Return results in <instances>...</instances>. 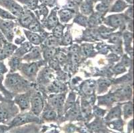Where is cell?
Returning a JSON list of instances; mask_svg holds the SVG:
<instances>
[{
    "label": "cell",
    "mask_w": 134,
    "mask_h": 133,
    "mask_svg": "<svg viewBox=\"0 0 134 133\" xmlns=\"http://www.w3.org/2000/svg\"><path fill=\"white\" fill-rule=\"evenodd\" d=\"M126 7L125 2L123 0H118V2L114 4V5L112 7V9L111 11L112 12H119L124 10L125 7Z\"/></svg>",
    "instance_id": "cell-21"
},
{
    "label": "cell",
    "mask_w": 134,
    "mask_h": 133,
    "mask_svg": "<svg viewBox=\"0 0 134 133\" xmlns=\"http://www.w3.org/2000/svg\"><path fill=\"white\" fill-rule=\"evenodd\" d=\"M36 120H37V119L34 114H30V113L20 114L13 119L12 123V126H18V125L25 124L29 122L35 121Z\"/></svg>",
    "instance_id": "cell-6"
},
{
    "label": "cell",
    "mask_w": 134,
    "mask_h": 133,
    "mask_svg": "<svg viewBox=\"0 0 134 133\" xmlns=\"http://www.w3.org/2000/svg\"><path fill=\"white\" fill-rule=\"evenodd\" d=\"M13 27L14 23L13 21L0 18V31L3 34L6 39L9 41H12L13 38Z\"/></svg>",
    "instance_id": "cell-2"
},
{
    "label": "cell",
    "mask_w": 134,
    "mask_h": 133,
    "mask_svg": "<svg viewBox=\"0 0 134 133\" xmlns=\"http://www.w3.org/2000/svg\"><path fill=\"white\" fill-rule=\"evenodd\" d=\"M0 5L10 11L12 14L20 17L24 13V9L13 0H0Z\"/></svg>",
    "instance_id": "cell-3"
},
{
    "label": "cell",
    "mask_w": 134,
    "mask_h": 133,
    "mask_svg": "<svg viewBox=\"0 0 134 133\" xmlns=\"http://www.w3.org/2000/svg\"><path fill=\"white\" fill-rule=\"evenodd\" d=\"M103 113H104V111H102L100 108H97V109L95 108V114L96 115L102 116L103 114Z\"/></svg>",
    "instance_id": "cell-44"
},
{
    "label": "cell",
    "mask_w": 134,
    "mask_h": 133,
    "mask_svg": "<svg viewBox=\"0 0 134 133\" xmlns=\"http://www.w3.org/2000/svg\"><path fill=\"white\" fill-rule=\"evenodd\" d=\"M75 22L77 23V24H80V25H86V24H87V19H86L85 17L83 16H78L77 18H75Z\"/></svg>",
    "instance_id": "cell-37"
},
{
    "label": "cell",
    "mask_w": 134,
    "mask_h": 133,
    "mask_svg": "<svg viewBox=\"0 0 134 133\" xmlns=\"http://www.w3.org/2000/svg\"><path fill=\"white\" fill-rule=\"evenodd\" d=\"M16 48V46L12 45L8 42L3 44L2 51L0 52V61H2V60H3L4 59L12 55L14 50Z\"/></svg>",
    "instance_id": "cell-8"
},
{
    "label": "cell",
    "mask_w": 134,
    "mask_h": 133,
    "mask_svg": "<svg viewBox=\"0 0 134 133\" xmlns=\"http://www.w3.org/2000/svg\"><path fill=\"white\" fill-rule=\"evenodd\" d=\"M46 45L48 47H54L55 46H58L59 45L58 38L54 36H51L46 39Z\"/></svg>",
    "instance_id": "cell-23"
},
{
    "label": "cell",
    "mask_w": 134,
    "mask_h": 133,
    "mask_svg": "<svg viewBox=\"0 0 134 133\" xmlns=\"http://www.w3.org/2000/svg\"><path fill=\"white\" fill-rule=\"evenodd\" d=\"M99 89L101 91L107 89V88L110 85V82L107 79H100L99 83Z\"/></svg>",
    "instance_id": "cell-31"
},
{
    "label": "cell",
    "mask_w": 134,
    "mask_h": 133,
    "mask_svg": "<svg viewBox=\"0 0 134 133\" xmlns=\"http://www.w3.org/2000/svg\"><path fill=\"white\" fill-rule=\"evenodd\" d=\"M107 24L113 27H119L124 25V19L120 15H114L107 18Z\"/></svg>",
    "instance_id": "cell-9"
},
{
    "label": "cell",
    "mask_w": 134,
    "mask_h": 133,
    "mask_svg": "<svg viewBox=\"0 0 134 133\" xmlns=\"http://www.w3.org/2000/svg\"><path fill=\"white\" fill-rule=\"evenodd\" d=\"M0 18L3 19H15V17L13 15L11 14L8 11L5 10L0 7Z\"/></svg>",
    "instance_id": "cell-28"
},
{
    "label": "cell",
    "mask_w": 134,
    "mask_h": 133,
    "mask_svg": "<svg viewBox=\"0 0 134 133\" xmlns=\"http://www.w3.org/2000/svg\"><path fill=\"white\" fill-rule=\"evenodd\" d=\"M121 36L120 33L111 34L109 36V42L114 44H119L121 43Z\"/></svg>",
    "instance_id": "cell-29"
},
{
    "label": "cell",
    "mask_w": 134,
    "mask_h": 133,
    "mask_svg": "<svg viewBox=\"0 0 134 133\" xmlns=\"http://www.w3.org/2000/svg\"><path fill=\"white\" fill-rule=\"evenodd\" d=\"M47 12H48V10H47V8L45 6H40V9H39V13H40V14L41 15H42V16H46V15L47 14Z\"/></svg>",
    "instance_id": "cell-40"
},
{
    "label": "cell",
    "mask_w": 134,
    "mask_h": 133,
    "mask_svg": "<svg viewBox=\"0 0 134 133\" xmlns=\"http://www.w3.org/2000/svg\"><path fill=\"white\" fill-rule=\"evenodd\" d=\"M31 49H32V45H31V44L30 43H24L17 50V51L15 53V55L19 57H21V56L24 55V54L30 51Z\"/></svg>",
    "instance_id": "cell-13"
},
{
    "label": "cell",
    "mask_w": 134,
    "mask_h": 133,
    "mask_svg": "<svg viewBox=\"0 0 134 133\" xmlns=\"http://www.w3.org/2000/svg\"><path fill=\"white\" fill-rule=\"evenodd\" d=\"M25 35H26L27 38L30 40V41L32 43L35 44V45H39L41 43L42 39L41 37L37 34L35 33L34 32H31V31H24Z\"/></svg>",
    "instance_id": "cell-12"
},
{
    "label": "cell",
    "mask_w": 134,
    "mask_h": 133,
    "mask_svg": "<svg viewBox=\"0 0 134 133\" xmlns=\"http://www.w3.org/2000/svg\"><path fill=\"white\" fill-rule=\"evenodd\" d=\"M34 20V18L31 15L29 14V13H23L20 16V24L21 25L27 28L31 22Z\"/></svg>",
    "instance_id": "cell-15"
},
{
    "label": "cell",
    "mask_w": 134,
    "mask_h": 133,
    "mask_svg": "<svg viewBox=\"0 0 134 133\" xmlns=\"http://www.w3.org/2000/svg\"><path fill=\"white\" fill-rule=\"evenodd\" d=\"M121 109H120L119 107H115L109 112L108 117H107V119L108 120H113L114 119H118L121 116Z\"/></svg>",
    "instance_id": "cell-20"
},
{
    "label": "cell",
    "mask_w": 134,
    "mask_h": 133,
    "mask_svg": "<svg viewBox=\"0 0 134 133\" xmlns=\"http://www.w3.org/2000/svg\"><path fill=\"white\" fill-rule=\"evenodd\" d=\"M30 93L27 92L18 95L15 99V102L19 106L21 111H24L30 107Z\"/></svg>",
    "instance_id": "cell-5"
},
{
    "label": "cell",
    "mask_w": 134,
    "mask_h": 133,
    "mask_svg": "<svg viewBox=\"0 0 134 133\" xmlns=\"http://www.w3.org/2000/svg\"><path fill=\"white\" fill-rule=\"evenodd\" d=\"M21 67V69L27 77H34L37 74V71L38 70V65L37 63H32L30 64H24Z\"/></svg>",
    "instance_id": "cell-7"
},
{
    "label": "cell",
    "mask_w": 134,
    "mask_h": 133,
    "mask_svg": "<svg viewBox=\"0 0 134 133\" xmlns=\"http://www.w3.org/2000/svg\"><path fill=\"white\" fill-rule=\"evenodd\" d=\"M81 10L83 13L86 15L90 14L92 11V8H91V5H90L88 3H85V4L82 5L81 7Z\"/></svg>",
    "instance_id": "cell-33"
},
{
    "label": "cell",
    "mask_w": 134,
    "mask_h": 133,
    "mask_svg": "<svg viewBox=\"0 0 134 133\" xmlns=\"http://www.w3.org/2000/svg\"><path fill=\"white\" fill-rule=\"evenodd\" d=\"M64 99H65V95H56L51 99V103H52V106L55 108H60L63 107Z\"/></svg>",
    "instance_id": "cell-11"
},
{
    "label": "cell",
    "mask_w": 134,
    "mask_h": 133,
    "mask_svg": "<svg viewBox=\"0 0 134 133\" xmlns=\"http://www.w3.org/2000/svg\"><path fill=\"white\" fill-rule=\"evenodd\" d=\"M63 85L59 82H54L51 86L50 89L52 92H60L63 90Z\"/></svg>",
    "instance_id": "cell-30"
},
{
    "label": "cell",
    "mask_w": 134,
    "mask_h": 133,
    "mask_svg": "<svg viewBox=\"0 0 134 133\" xmlns=\"http://www.w3.org/2000/svg\"><path fill=\"white\" fill-rule=\"evenodd\" d=\"M44 117L46 119H54L56 117V113L53 110H49L45 113Z\"/></svg>",
    "instance_id": "cell-35"
},
{
    "label": "cell",
    "mask_w": 134,
    "mask_h": 133,
    "mask_svg": "<svg viewBox=\"0 0 134 133\" xmlns=\"http://www.w3.org/2000/svg\"><path fill=\"white\" fill-rule=\"evenodd\" d=\"M3 130H4V129L3 126H0V133H3Z\"/></svg>",
    "instance_id": "cell-48"
},
{
    "label": "cell",
    "mask_w": 134,
    "mask_h": 133,
    "mask_svg": "<svg viewBox=\"0 0 134 133\" xmlns=\"http://www.w3.org/2000/svg\"><path fill=\"white\" fill-rule=\"evenodd\" d=\"M56 59L58 60V62H59V63H63L64 61H65L66 60V56L63 53H58L56 56Z\"/></svg>",
    "instance_id": "cell-39"
},
{
    "label": "cell",
    "mask_w": 134,
    "mask_h": 133,
    "mask_svg": "<svg viewBox=\"0 0 134 133\" xmlns=\"http://www.w3.org/2000/svg\"><path fill=\"white\" fill-rule=\"evenodd\" d=\"M8 71V69L5 67L3 61H0V91L3 92V94H5V95H8V93L6 91V89L5 88L4 85H3V77L4 74Z\"/></svg>",
    "instance_id": "cell-10"
},
{
    "label": "cell",
    "mask_w": 134,
    "mask_h": 133,
    "mask_svg": "<svg viewBox=\"0 0 134 133\" xmlns=\"http://www.w3.org/2000/svg\"><path fill=\"white\" fill-rule=\"evenodd\" d=\"M126 13H127V15H128V16L131 19L133 15V11H132V9H131V7H130V9H129V10L127 11Z\"/></svg>",
    "instance_id": "cell-45"
},
{
    "label": "cell",
    "mask_w": 134,
    "mask_h": 133,
    "mask_svg": "<svg viewBox=\"0 0 134 133\" xmlns=\"http://www.w3.org/2000/svg\"><path fill=\"white\" fill-rule=\"evenodd\" d=\"M18 1L20 2H21V3H25V4L28 5V3H30V0H18Z\"/></svg>",
    "instance_id": "cell-46"
},
{
    "label": "cell",
    "mask_w": 134,
    "mask_h": 133,
    "mask_svg": "<svg viewBox=\"0 0 134 133\" xmlns=\"http://www.w3.org/2000/svg\"><path fill=\"white\" fill-rule=\"evenodd\" d=\"M32 112L34 114L38 115L42 111L43 108V101L40 94H36L31 98Z\"/></svg>",
    "instance_id": "cell-4"
},
{
    "label": "cell",
    "mask_w": 134,
    "mask_h": 133,
    "mask_svg": "<svg viewBox=\"0 0 134 133\" xmlns=\"http://www.w3.org/2000/svg\"><path fill=\"white\" fill-rule=\"evenodd\" d=\"M124 41H125V46H128L129 47H131V43L132 42L133 36L131 33L129 32H125L124 34Z\"/></svg>",
    "instance_id": "cell-32"
},
{
    "label": "cell",
    "mask_w": 134,
    "mask_h": 133,
    "mask_svg": "<svg viewBox=\"0 0 134 133\" xmlns=\"http://www.w3.org/2000/svg\"><path fill=\"white\" fill-rule=\"evenodd\" d=\"M93 51V47L91 46V45H83L82 46V51L84 55H89L90 53H91V51Z\"/></svg>",
    "instance_id": "cell-34"
},
{
    "label": "cell",
    "mask_w": 134,
    "mask_h": 133,
    "mask_svg": "<svg viewBox=\"0 0 134 133\" xmlns=\"http://www.w3.org/2000/svg\"><path fill=\"white\" fill-rule=\"evenodd\" d=\"M20 61L21 59L20 57H17V56H13L10 59L9 61V65L10 66L11 72L13 73V71H16L20 66Z\"/></svg>",
    "instance_id": "cell-18"
},
{
    "label": "cell",
    "mask_w": 134,
    "mask_h": 133,
    "mask_svg": "<svg viewBox=\"0 0 134 133\" xmlns=\"http://www.w3.org/2000/svg\"><path fill=\"white\" fill-rule=\"evenodd\" d=\"M62 40H63V41H62L63 44H64V45H68V44L70 43L71 41V35L68 33L65 34V35H64V37H63V39Z\"/></svg>",
    "instance_id": "cell-38"
},
{
    "label": "cell",
    "mask_w": 134,
    "mask_h": 133,
    "mask_svg": "<svg viewBox=\"0 0 134 133\" xmlns=\"http://www.w3.org/2000/svg\"><path fill=\"white\" fill-rule=\"evenodd\" d=\"M114 71L115 73H124V71H125V67H124V65L122 64H118L115 66V67H114Z\"/></svg>",
    "instance_id": "cell-36"
},
{
    "label": "cell",
    "mask_w": 134,
    "mask_h": 133,
    "mask_svg": "<svg viewBox=\"0 0 134 133\" xmlns=\"http://www.w3.org/2000/svg\"><path fill=\"white\" fill-rule=\"evenodd\" d=\"M9 118V113L3 103H0V123H4Z\"/></svg>",
    "instance_id": "cell-19"
},
{
    "label": "cell",
    "mask_w": 134,
    "mask_h": 133,
    "mask_svg": "<svg viewBox=\"0 0 134 133\" xmlns=\"http://www.w3.org/2000/svg\"><path fill=\"white\" fill-rule=\"evenodd\" d=\"M108 5L107 3H100V4H99L97 7V9L99 11H104L108 9Z\"/></svg>",
    "instance_id": "cell-41"
},
{
    "label": "cell",
    "mask_w": 134,
    "mask_h": 133,
    "mask_svg": "<svg viewBox=\"0 0 134 133\" xmlns=\"http://www.w3.org/2000/svg\"><path fill=\"white\" fill-rule=\"evenodd\" d=\"M56 49L54 47H47L43 51V56L46 60L52 59L55 55Z\"/></svg>",
    "instance_id": "cell-22"
},
{
    "label": "cell",
    "mask_w": 134,
    "mask_h": 133,
    "mask_svg": "<svg viewBox=\"0 0 134 133\" xmlns=\"http://www.w3.org/2000/svg\"><path fill=\"white\" fill-rule=\"evenodd\" d=\"M27 82L18 74L9 73L5 80V87L11 91H20L27 86Z\"/></svg>",
    "instance_id": "cell-1"
},
{
    "label": "cell",
    "mask_w": 134,
    "mask_h": 133,
    "mask_svg": "<svg viewBox=\"0 0 134 133\" xmlns=\"http://www.w3.org/2000/svg\"><path fill=\"white\" fill-rule=\"evenodd\" d=\"M41 2L47 5H52L55 3V0H41Z\"/></svg>",
    "instance_id": "cell-43"
},
{
    "label": "cell",
    "mask_w": 134,
    "mask_h": 133,
    "mask_svg": "<svg viewBox=\"0 0 134 133\" xmlns=\"http://www.w3.org/2000/svg\"><path fill=\"white\" fill-rule=\"evenodd\" d=\"M73 1H74V2H75V3H80L82 0H73Z\"/></svg>",
    "instance_id": "cell-47"
},
{
    "label": "cell",
    "mask_w": 134,
    "mask_h": 133,
    "mask_svg": "<svg viewBox=\"0 0 134 133\" xmlns=\"http://www.w3.org/2000/svg\"><path fill=\"white\" fill-rule=\"evenodd\" d=\"M58 19L56 13L55 11H52L47 21V27H48L49 29L54 28L58 25Z\"/></svg>",
    "instance_id": "cell-16"
},
{
    "label": "cell",
    "mask_w": 134,
    "mask_h": 133,
    "mask_svg": "<svg viewBox=\"0 0 134 133\" xmlns=\"http://www.w3.org/2000/svg\"><path fill=\"white\" fill-rule=\"evenodd\" d=\"M127 1L128 2H130V3H132V2H133V0H127Z\"/></svg>",
    "instance_id": "cell-49"
},
{
    "label": "cell",
    "mask_w": 134,
    "mask_h": 133,
    "mask_svg": "<svg viewBox=\"0 0 134 133\" xmlns=\"http://www.w3.org/2000/svg\"><path fill=\"white\" fill-rule=\"evenodd\" d=\"M63 26L62 25H57L53 30V36L57 37V38H59L63 35Z\"/></svg>",
    "instance_id": "cell-25"
},
{
    "label": "cell",
    "mask_w": 134,
    "mask_h": 133,
    "mask_svg": "<svg viewBox=\"0 0 134 133\" xmlns=\"http://www.w3.org/2000/svg\"><path fill=\"white\" fill-rule=\"evenodd\" d=\"M27 28L30 29V31H33V32H39V31H41V28H40V24L38 23V21H37L35 19L29 25Z\"/></svg>",
    "instance_id": "cell-26"
},
{
    "label": "cell",
    "mask_w": 134,
    "mask_h": 133,
    "mask_svg": "<svg viewBox=\"0 0 134 133\" xmlns=\"http://www.w3.org/2000/svg\"><path fill=\"white\" fill-rule=\"evenodd\" d=\"M81 111H82L84 115H90L91 113V107L90 106V103L87 102L86 101H82V103H81Z\"/></svg>",
    "instance_id": "cell-27"
},
{
    "label": "cell",
    "mask_w": 134,
    "mask_h": 133,
    "mask_svg": "<svg viewBox=\"0 0 134 133\" xmlns=\"http://www.w3.org/2000/svg\"><path fill=\"white\" fill-rule=\"evenodd\" d=\"M73 16V11L70 9H63L59 12V18L62 23H66Z\"/></svg>",
    "instance_id": "cell-17"
},
{
    "label": "cell",
    "mask_w": 134,
    "mask_h": 133,
    "mask_svg": "<svg viewBox=\"0 0 134 133\" xmlns=\"http://www.w3.org/2000/svg\"><path fill=\"white\" fill-rule=\"evenodd\" d=\"M7 40H6L5 37H4L3 34L2 33V32L0 31V43H2V44H5V43H7Z\"/></svg>",
    "instance_id": "cell-42"
},
{
    "label": "cell",
    "mask_w": 134,
    "mask_h": 133,
    "mask_svg": "<svg viewBox=\"0 0 134 133\" xmlns=\"http://www.w3.org/2000/svg\"><path fill=\"white\" fill-rule=\"evenodd\" d=\"M40 58H41V50L39 47H34L31 52L24 57L27 61L36 60Z\"/></svg>",
    "instance_id": "cell-14"
},
{
    "label": "cell",
    "mask_w": 134,
    "mask_h": 133,
    "mask_svg": "<svg viewBox=\"0 0 134 133\" xmlns=\"http://www.w3.org/2000/svg\"><path fill=\"white\" fill-rule=\"evenodd\" d=\"M124 113L125 118L131 117L133 114V105L131 102L127 103L124 106Z\"/></svg>",
    "instance_id": "cell-24"
}]
</instances>
